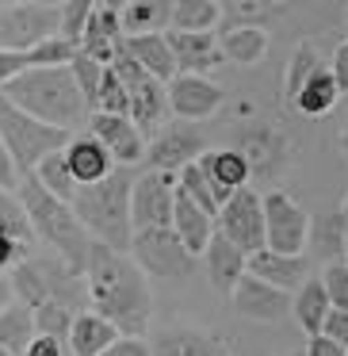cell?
I'll return each mask as SVG.
<instances>
[{
	"label": "cell",
	"mask_w": 348,
	"mask_h": 356,
	"mask_svg": "<svg viewBox=\"0 0 348 356\" xmlns=\"http://www.w3.org/2000/svg\"><path fill=\"white\" fill-rule=\"evenodd\" d=\"M340 218H345V261H348V195H345V207H340Z\"/></svg>",
	"instance_id": "52"
},
{
	"label": "cell",
	"mask_w": 348,
	"mask_h": 356,
	"mask_svg": "<svg viewBox=\"0 0 348 356\" xmlns=\"http://www.w3.org/2000/svg\"><path fill=\"white\" fill-rule=\"evenodd\" d=\"M58 35H62V4H50V0L0 4V50L31 54L35 47Z\"/></svg>",
	"instance_id": "7"
},
{
	"label": "cell",
	"mask_w": 348,
	"mask_h": 356,
	"mask_svg": "<svg viewBox=\"0 0 348 356\" xmlns=\"http://www.w3.org/2000/svg\"><path fill=\"white\" fill-rule=\"evenodd\" d=\"M222 24V4L218 0H172L169 31L176 35H210Z\"/></svg>",
	"instance_id": "30"
},
{
	"label": "cell",
	"mask_w": 348,
	"mask_h": 356,
	"mask_svg": "<svg viewBox=\"0 0 348 356\" xmlns=\"http://www.w3.org/2000/svg\"><path fill=\"white\" fill-rule=\"evenodd\" d=\"M345 31H348V8H345Z\"/></svg>",
	"instance_id": "55"
},
{
	"label": "cell",
	"mask_w": 348,
	"mask_h": 356,
	"mask_svg": "<svg viewBox=\"0 0 348 356\" xmlns=\"http://www.w3.org/2000/svg\"><path fill=\"white\" fill-rule=\"evenodd\" d=\"M348 348H340L337 341H329L325 333H317V337L306 341V348H302V356H345Z\"/></svg>",
	"instance_id": "48"
},
{
	"label": "cell",
	"mask_w": 348,
	"mask_h": 356,
	"mask_svg": "<svg viewBox=\"0 0 348 356\" xmlns=\"http://www.w3.org/2000/svg\"><path fill=\"white\" fill-rule=\"evenodd\" d=\"M218 234H226L245 257L264 249V200L253 188L233 192L230 203L218 211Z\"/></svg>",
	"instance_id": "14"
},
{
	"label": "cell",
	"mask_w": 348,
	"mask_h": 356,
	"mask_svg": "<svg viewBox=\"0 0 348 356\" xmlns=\"http://www.w3.org/2000/svg\"><path fill=\"white\" fill-rule=\"evenodd\" d=\"M92 8H96V0H65L62 4V39L69 47L81 50V39H85V27L92 19Z\"/></svg>",
	"instance_id": "39"
},
{
	"label": "cell",
	"mask_w": 348,
	"mask_h": 356,
	"mask_svg": "<svg viewBox=\"0 0 348 356\" xmlns=\"http://www.w3.org/2000/svg\"><path fill=\"white\" fill-rule=\"evenodd\" d=\"M310 238L317 241L325 264H329V261H345V218H340V211H337V215L317 218V222L310 226Z\"/></svg>",
	"instance_id": "36"
},
{
	"label": "cell",
	"mask_w": 348,
	"mask_h": 356,
	"mask_svg": "<svg viewBox=\"0 0 348 356\" xmlns=\"http://www.w3.org/2000/svg\"><path fill=\"white\" fill-rule=\"evenodd\" d=\"M260 200H264V249L283 257H302V249L310 241V226H314L306 207L283 188H272Z\"/></svg>",
	"instance_id": "8"
},
{
	"label": "cell",
	"mask_w": 348,
	"mask_h": 356,
	"mask_svg": "<svg viewBox=\"0 0 348 356\" xmlns=\"http://www.w3.org/2000/svg\"><path fill=\"white\" fill-rule=\"evenodd\" d=\"M268 31L264 27H230V31L218 35V47H222L226 62L238 65H256L264 54H268Z\"/></svg>",
	"instance_id": "33"
},
{
	"label": "cell",
	"mask_w": 348,
	"mask_h": 356,
	"mask_svg": "<svg viewBox=\"0 0 348 356\" xmlns=\"http://www.w3.org/2000/svg\"><path fill=\"white\" fill-rule=\"evenodd\" d=\"M19 203H24V215L27 226L39 241H47L50 253L73 272V276H85L88 268V257H92V234L81 226V218L73 215L69 203H62L58 195H50L47 188L39 184L35 177H24L16 188Z\"/></svg>",
	"instance_id": "2"
},
{
	"label": "cell",
	"mask_w": 348,
	"mask_h": 356,
	"mask_svg": "<svg viewBox=\"0 0 348 356\" xmlns=\"http://www.w3.org/2000/svg\"><path fill=\"white\" fill-rule=\"evenodd\" d=\"M0 230H12L16 238L31 241V226H27V215H24V203H19L16 192H8V188H0Z\"/></svg>",
	"instance_id": "41"
},
{
	"label": "cell",
	"mask_w": 348,
	"mask_h": 356,
	"mask_svg": "<svg viewBox=\"0 0 348 356\" xmlns=\"http://www.w3.org/2000/svg\"><path fill=\"white\" fill-rule=\"evenodd\" d=\"M35 180H39V184L47 188L50 195H58L62 203H69L73 192H77V184H73L69 169H65V157H62V154L47 157V161L39 165V172H35Z\"/></svg>",
	"instance_id": "38"
},
{
	"label": "cell",
	"mask_w": 348,
	"mask_h": 356,
	"mask_svg": "<svg viewBox=\"0 0 348 356\" xmlns=\"http://www.w3.org/2000/svg\"><path fill=\"white\" fill-rule=\"evenodd\" d=\"M283 356H302V353H283Z\"/></svg>",
	"instance_id": "56"
},
{
	"label": "cell",
	"mask_w": 348,
	"mask_h": 356,
	"mask_svg": "<svg viewBox=\"0 0 348 356\" xmlns=\"http://www.w3.org/2000/svg\"><path fill=\"white\" fill-rule=\"evenodd\" d=\"M180 177L172 172H142L131 184V226L134 234L142 230H161L172 226V207H176Z\"/></svg>",
	"instance_id": "11"
},
{
	"label": "cell",
	"mask_w": 348,
	"mask_h": 356,
	"mask_svg": "<svg viewBox=\"0 0 348 356\" xmlns=\"http://www.w3.org/2000/svg\"><path fill=\"white\" fill-rule=\"evenodd\" d=\"M233 149L249 161V172L256 180H276L283 172V165L291 161V142L272 123H245L238 131V146Z\"/></svg>",
	"instance_id": "13"
},
{
	"label": "cell",
	"mask_w": 348,
	"mask_h": 356,
	"mask_svg": "<svg viewBox=\"0 0 348 356\" xmlns=\"http://www.w3.org/2000/svg\"><path fill=\"white\" fill-rule=\"evenodd\" d=\"M329 310H333L329 307V295H325V287H322V280H317V276H310L306 284L291 295V318L302 325L306 337H317V333L325 330Z\"/></svg>",
	"instance_id": "29"
},
{
	"label": "cell",
	"mask_w": 348,
	"mask_h": 356,
	"mask_svg": "<svg viewBox=\"0 0 348 356\" xmlns=\"http://www.w3.org/2000/svg\"><path fill=\"white\" fill-rule=\"evenodd\" d=\"M119 337H123V333H119L108 318H100L92 307H88V310H81V314L73 318L69 348H73V356H100V353H108Z\"/></svg>",
	"instance_id": "27"
},
{
	"label": "cell",
	"mask_w": 348,
	"mask_h": 356,
	"mask_svg": "<svg viewBox=\"0 0 348 356\" xmlns=\"http://www.w3.org/2000/svg\"><path fill=\"white\" fill-rule=\"evenodd\" d=\"M123 54H131L161 85L176 81V58H172V47H169V31L165 35H134V39L123 42Z\"/></svg>",
	"instance_id": "26"
},
{
	"label": "cell",
	"mask_w": 348,
	"mask_h": 356,
	"mask_svg": "<svg viewBox=\"0 0 348 356\" xmlns=\"http://www.w3.org/2000/svg\"><path fill=\"white\" fill-rule=\"evenodd\" d=\"M0 96L8 104H16L19 111H27L31 119L58 131H77L81 123H88V104L81 96L77 81H73L69 65H58V70H31L19 81L0 88Z\"/></svg>",
	"instance_id": "3"
},
{
	"label": "cell",
	"mask_w": 348,
	"mask_h": 356,
	"mask_svg": "<svg viewBox=\"0 0 348 356\" xmlns=\"http://www.w3.org/2000/svg\"><path fill=\"white\" fill-rule=\"evenodd\" d=\"M12 291L19 302H27L31 310L39 307H65L73 314L88 310V291H85V276H73L58 257H27L12 268Z\"/></svg>",
	"instance_id": "5"
},
{
	"label": "cell",
	"mask_w": 348,
	"mask_h": 356,
	"mask_svg": "<svg viewBox=\"0 0 348 356\" xmlns=\"http://www.w3.org/2000/svg\"><path fill=\"white\" fill-rule=\"evenodd\" d=\"M27 245H31V241L16 238L12 230H0V276H4V272H12L19 261H27V257H31V253H27Z\"/></svg>",
	"instance_id": "43"
},
{
	"label": "cell",
	"mask_w": 348,
	"mask_h": 356,
	"mask_svg": "<svg viewBox=\"0 0 348 356\" xmlns=\"http://www.w3.org/2000/svg\"><path fill=\"white\" fill-rule=\"evenodd\" d=\"M0 188H8V192H16V188H19V172H16V165H12L4 142H0Z\"/></svg>",
	"instance_id": "49"
},
{
	"label": "cell",
	"mask_w": 348,
	"mask_h": 356,
	"mask_svg": "<svg viewBox=\"0 0 348 356\" xmlns=\"http://www.w3.org/2000/svg\"><path fill=\"white\" fill-rule=\"evenodd\" d=\"M169 47H172V58H176V77H207L222 58V47H218V31L210 35H176L169 31Z\"/></svg>",
	"instance_id": "23"
},
{
	"label": "cell",
	"mask_w": 348,
	"mask_h": 356,
	"mask_svg": "<svg viewBox=\"0 0 348 356\" xmlns=\"http://www.w3.org/2000/svg\"><path fill=\"white\" fill-rule=\"evenodd\" d=\"M0 356H12V353H8V348H4V345H0Z\"/></svg>",
	"instance_id": "54"
},
{
	"label": "cell",
	"mask_w": 348,
	"mask_h": 356,
	"mask_svg": "<svg viewBox=\"0 0 348 356\" xmlns=\"http://www.w3.org/2000/svg\"><path fill=\"white\" fill-rule=\"evenodd\" d=\"M317 280H322L325 295H329V307L348 310V261H329Z\"/></svg>",
	"instance_id": "42"
},
{
	"label": "cell",
	"mask_w": 348,
	"mask_h": 356,
	"mask_svg": "<svg viewBox=\"0 0 348 356\" xmlns=\"http://www.w3.org/2000/svg\"><path fill=\"white\" fill-rule=\"evenodd\" d=\"M345 356H348V353H345Z\"/></svg>",
	"instance_id": "57"
},
{
	"label": "cell",
	"mask_w": 348,
	"mask_h": 356,
	"mask_svg": "<svg viewBox=\"0 0 348 356\" xmlns=\"http://www.w3.org/2000/svg\"><path fill=\"white\" fill-rule=\"evenodd\" d=\"M100 356H154V345H149L146 337H119L115 345Z\"/></svg>",
	"instance_id": "45"
},
{
	"label": "cell",
	"mask_w": 348,
	"mask_h": 356,
	"mask_svg": "<svg viewBox=\"0 0 348 356\" xmlns=\"http://www.w3.org/2000/svg\"><path fill=\"white\" fill-rule=\"evenodd\" d=\"M24 73H31V54H19V50H0V88L19 81Z\"/></svg>",
	"instance_id": "44"
},
{
	"label": "cell",
	"mask_w": 348,
	"mask_h": 356,
	"mask_svg": "<svg viewBox=\"0 0 348 356\" xmlns=\"http://www.w3.org/2000/svg\"><path fill=\"white\" fill-rule=\"evenodd\" d=\"M287 16V4L279 0H222V31L230 27H264Z\"/></svg>",
	"instance_id": "31"
},
{
	"label": "cell",
	"mask_w": 348,
	"mask_h": 356,
	"mask_svg": "<svg viewBox=\"0 0 348 356\" xmlns=\"http://www.w3.org/2000/svg\"><path fill=\"white\" fill-rule=\"evenodd\" d=\"M88 134L108 149L111 161H115L119 169L138 165L142 157H146V149H149L146 134L131 123V115H92L88 119Z\"/></svg>",
	"instance_id": "15"
},
{
	"label": "cell",
	"mask_w": 348,
	"mask_h": 356,
	"mask_svg": "<svg viewBox=\"0 0 348 356\" xmlns=\"http://www.w3.org/2000/svg\"><path fill=\"white\" fill-rule=\"evenodd\" d=\"M24 356H62V341H54V337H35L31 341V348H27Z\"/></svg>",
	"instance_id": "50"
},
{
	"label": "cell",
	"mask_w": 348,
	"mask_h": 356,
	"mask_svg": "<svg viewBox=\"0 0 348 356\" xmlns=\"http://www.w3.org/2000/svg\"><path fill=\"white\" fill-rule=\"evenodd\" d=\"M12 299H16V291H12V280H8V276H0V310L8 307Z\"/></svg>",
	"instance_id": "51"
},
{
	"label": "cell",
	"mask_w": 348,
	"mask_h": 356,
	"mask_svg": "<svg viewBox=\"0 0 348 356\" xmlns=\"http://www.w3.org/2000/svg\"><path fill=\"white\" fill-rule=\"evenodd\" d=\"M154 356H238V348L222 333L195 330V325H172V330L157 333Z\"/></svg>",
	"instance_id": "18"
},
{
	"label": "cell",
	"mask_w": 348,
	"mask_h": 356,
	"mask_svg": "<svg viewBox=\"0 0 348 356\" xmlns=\"http://www.w3.org/2000/svg\"><path fill=\"white\" fill-rule=\"evenodd\" d=\"M85 291L92 310L108 318L123 337H142L149 330L154 291H149V276L134 264L131 253H115L96 241L85 268Z\"/></svg>",
	"instance_id": "1"
},
{
	"label": "cell",
	"mask_w": 348,
	"mask_h": 356,
	"mask_svg": "<svg viewBox=\"0 0 348 356\" xmlns=\"http://www.w3.org/2000/svg\"><path fill=\"white\" fill-rule=\"evenodd\" d=\"M123 19H119V4H96L92 19L85 27V39H81V54H88L100 65H115V58L123 54Z\"/></svg>",
	"instance_id": "19"
},
{
	"label": "cell",
	"mask_w": 348,
	"mask_h": 356,
	"mask_svg": "<svg viewBox=\"0 0 348 356\" xmlns=\"http://www.w3.org/2000/svg\"><path fill=\"white\" fill-rule=\"evenodd\" d=\"M337 100H340V88H337V81H333L329 65H325L322 73H314V77L302 85V92L291 100V108L299 111V115L317 119V115H329V111L337 108Z\"/></svg>",
	"instance_id": "34"
},
{
	"label": "cell",
	"mask_w": 348,
	"mask_h": 356,
	"mask_svg": "<svg viewBox=\"0 0 348 356\" xmlns=\"http://www.w3.org/2000/svg\"><path fill=\"white\" fill-rule=\"evenodd\" d=\"M119 19H123V39L165 35L172 19V0H131V4H119Z\"/></svg>",
	"instance_id": "28"
},
{
	"label": "cell",
	"mask_w": 348,
	"mask_h": 356,
	"mask_svg": "<svg viewBox=\"0 0 348 356\" xmlns=\"http://www.w3.org/2000/svg\"><path fill=\"white\" fill-rule=\"evenodd\" d=\"M340 149H345V154H348V123L340 127Z\"/></svg>",
	"instance_id": "53"
},
{
	"label": "cell",
	"mask_w": 348,
	"mask_h": 356,
	"mask_svg": "<svg viewBox=\"0 0 348 356\" xmlns=\"http://www.w3.org/2000/svg\"><path fill=\"white\" fill-rule=\"evenodd\" d=\"M131 257L146 276H157V280H184L188 272H192V264H195V257L188 253V245L176 238L172 226L134 234Z\"/></svg>",
	"instance_id": "10"
},
{
	"label": "cell",
	"mask_w": 348,
	"mask_h": 356,
	"mask_svg": "<svg viewBox=\"0 0 348 356\" xmlns=\"http://www.w3.org/2000/svg\"><path fill=\"white\" fill-rule=\"evenodd\" d=\"M329 73H333V81H337L340 96H348V35H345V42H340V47L333 50V62H329Z\"/></svg>",
	"instance_id": "46"
},
{
	"label": "cell",
	"mask_w": 348,
	"mask_h": 356,
	"mask_svg": "<svg viewBox=\"0 0 348 356\" xmlns=\"http://www.w3.org/2000/svg\"><path fill=\"white\" fill-rule=\"evenodd\" d=\"M203 268H207V280L210 287H215L218 295H226L230 299L233 287L241 284V280L249 276V257L241 253L238 245H233L226 234L215 230V238H210V245L203 249Z\"/></svg>",
	"instance_id": "20"
},
{
	"label": "cell",
	"mask_w": 348,
	"mask_h": 356,
	"mask_svg": "<svg viewBox=\"0 0 348 356\" xmlns=\"http://www.w3.org/2000/svg\"><path fill=\"white\" fill-rule=\"evenodd\" d=\"M249 276L264 280L268 287L276 291H299L306 284V257H283V253H272V249H260V253L249 257Z\"/></svg>",
	"instance_id": "24"
},
{
	"label": "cell",
	"mask_w": 348,
	"mask_h": 356,
	"mask_svg": "<svg viewBox=\"0 0 348 356\" xmlns=\"http://www.w3.org/2000/svg\"><path fill=\"white\" fill-rule=\"evenodd\" d=\"M215 222H218L215 215H207V211H203L195 200H188L184 192H176L172 230H176V238L188 245V253H192V257H203V249L210 245V238H215V230H218Z\"/></svg>",
	"instance_id": "25"
},
{
	"label": "cell",
	"mask_w": 348,
	"mask_h": 356,
	"mask_svg": "<svg viewBox=\"0 0 348 356\" xmlns=\"http://www.w3.org/2000/svg\"><path fill=\"white\" fill-rule=\"evenodd\" d=\"M131 184L134 180L126 177V169H115L108 180L100 184L77 188L69 200L73 215L81 218L92 241L115 249V253H131L134 241V226H131Z\"/></svg>",
	"instance_id": "4"
},
{
	"label": "cell",
	"mask_w": 348,
	"mask_h": 356,
	"mask_svg": "<svg viewBox=\"0 0 348 356\" xmlns=\"http://www.w3.org/2000/svg\"><path fill=\"white\" fill-rule=\"evenodd\" d=\"M69 73H73V81H77L81 96H85L88 111H96V96H100V85H103V73H108V65L92 62L88 54H81V50H77V58L69 62Z\"/></svg>",
	"instance_id": "37"
},
{
	"label": "cell",
	"mask_w": 348,
	"mask_h": 356,
	"mask_svg": "<svg viewBox=\"0 0 348 356\" xmlns=\"http://www.w3.org/2000/svg\"><path fill=\"white\" fill-rule=\"evenodd\" d=\"M62 157H65V169H69V177H73L77 188L100 184V180H108L111 172H115L111 154L92 138V134H73L69 146L62 149Z\"/></svg>",
	"instance_id": "22"
},
{
	"label": "cell",
	"mask_w": 348,
	"mask_h": 356,
	"mask_svg": "<svg viewBox=\"0 0 348 356\" xmlns=\"http://www.w3.org/2000/svg\"><path fill=\"white\" fill-rule=\"evenodd\" d=\"M35 337H39V330H35V310L27 302L12 299L8 307L0 310V345L8 348L12 356H24Z\"/></svg>",
	"instance_id": "32"
},
{
	"label": "cell",
	"mask_w": 348,
	"mask_h": 356,
	"mask_svg": "<svg viewBox=\"0 0 348 356\" xmlns=\"http://www.w3.org/2000/svg\"><path fill=\"white\" fill-rule=\"evenodd\" d=\"M222 104H226V92L210 77H184V73H180V77L169 85V111L180 119V123L210 119Z\"/></svg>",
	"instance_id": "16"
},
{
	"label": "cell",
	"mask_w": 348,
	"mask_h": 356,
	"mask_svg": "<svg viewBox=\"0 0 348 356\" xmlns=\"http://www.w3.org/2000/svg\"><path fill=\"white\" fill-rule=\"evenodd\" d=\"M322 70H325V62H322V54H317L314 42H299V47H295V54H291V62H287V73H283V96H287V104H291L295 96L302 92V85H306L314 73H322Z\"/></svg>",
	"instance_id": "35"
},
{
	"label": "cell",
	"mask_w": 348,
	"mask_h": 356,
	"mask_svg": "<svg viewBox=\"0 0 348 356\" xmlns=\"http://www.w3.org/2000/svg\"><path fill=\"white\" fill-rule=\"evenodd\" d=\"M199 169L203 177L210 180V188H215V200H218V211L230 203L233 192H241V188H249V180H253V172H249V161L238 154V149H207V154L199 157Z\"/></svg>",
	"instance_id": "21"
},
{
	"label": "cell",
	"mask_w": 348,
	"mask_h": 356,
	"mask_svg": "<svg viewBox=\"0 0 348 356\" xmlns=\"http://www.w3.org/2000/svg\"><path fill=\"white\" fill-rule=\"evenodd\" d=\"M69 138H73L69 131H58V127L39 123V119H31L27 111H19L16 104H8L4 96H0V142H4V149H8L19 180L35 177L47 157L62 154V149L69 146Z\"/></svg>",
	"instance_id": "6"
},
{
	"label": "cell",
	"mask_w": 348,
	"mask_h": 356,
	"mask_svg": "<svg viewBox=\"0 0 348 356\" xmlns=\"http://www.w3.org/2000/svg\"><path fill=\"white\" fill-rule=\"evenodd\" d=\"M111 70L119 73V81H123V88H126V100H131V123L138 127L142 134H149V131L157 134V127L172 115L169 111V85H161L157 77H149L131 54H119Z\"/></svg>",
	"instance_id": "9"
},
{
	"label": "cell",
	"mask_w": 348,
	"mask_h": 356,
	"mask_svg": "<svg viewBox=\"0 0 348 356\" xmlns=\"http://www.w3.org/2000/svg\"><path fill=\"white\" fill-rule=\"evenodd\" d=\"M207 149L210 146H207V134L199 131V123H172V127H161V131L154 134V142H149V149H146V161L154 165V172H172V177H180V172L199 161Z\"/></svg>",
	"instance_id": "12"
},
{
	"label": "cell",
	"mask_w": 348,
	"mask_h": 356,
	"mask_svg": "<svg viewBox=\"0 0 348 356\" xmlns=\"http://www.w3.org/2000/svg\"><path fill=\"white\" fill-rule=\"evenodd\" d=\"M92 115H131V100H126V88L119 81V73L108 65L103 73V85H100V96H96V111Z\"/></svg>",
	"instance_id": "40"
},
{
	"label": "cell",
	"mask_w": 348,
	"mask_h": 356,
	"mask_svg": "<svg viewBox=\"0 0 348 356\" xmlns=\"http://www.w3.org/2000/svg\"><path fill=\"white\" fill-rule=\"evenodd\" d=\"M230 307H233V314L253 318V322H283V318L291 314V295L276 291V287H268L256 276H245L233 287Z\"/></svg>",
	"instance_id": "17"
},
{
	"label": "cell",
	"mask_w": 348,
	"mask_h": 356,
	"mask_svg": "<svg viewBox=\"0 0 348 356\" xmlns=\"http://www.w3.org/2000/svg\"><path fill=\"white\" fill-rule=\"evenodd\" d=\"M322 333H325L329 341H337L340 348H348V310H329Z\"/></svg>",
	"instance_id": "47"
}]
</instances>
